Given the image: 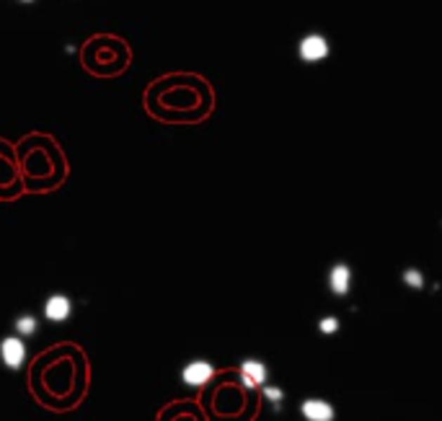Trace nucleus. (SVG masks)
<instances>
[{
    "label": "nucleus",
    "mask_w": 442,
    "mask_h": 421,
    "mask_svg": "<svg viewBox=\"0 0 442 421\" xmlns=\"http://www.w3.org/2000/svg\"><path fill=\"white\" fill-rule=\"evenodd\" d=\"M329 55H331V44L323 34L311 32L298 41V57L303 60V63H308V65L321 63V60H326Z\"/></svg>",
    "instance_id": "1"
},
{
    "label": "nucleus",
    "mask_w": 442,
    "mask_h": 421,
    "mask_svg": "<svg viewBox=\"0 0 442 421\" xmlns=\"http://www.w3.org/2000/svg\"><path fill=\"white\" fill-rule=\"evenodd\" d=\"M0 359L8 370H21L26 362V344L21 336H6L0 342Z\"/></svg>",
    "instance_id": "2"
},
{
    "label": "nucleus",
    "mask_w": 442,
    "mask_h": 421,
    "mask_svg": "<svg viewBox=\"0 0 442 421\" xmlns=\"http://www.w3.org/2000/svg\"><path fill=\"white\" fill-rule=\"evenodd\" d=\"M212 375H215V367L209 365V362L194 359V362H189V365L181 370V380H184V385H189V388H202V385H207V382L212 380Z\"/></svg>",
    "instance_id": "3"
},
{
    "label": "nucleus",
    "mask_w": 442,
    "mask_h": 421,
    "mask_svg": "<svg viewBox=\"0 0 442 421\" xmlns=\"http://www.w3.org/2000/svg\"><path fill=\"white\" fill-rule=\"evenodd\" d=\"M70 313H72V302L67 294H52V297H47V302H44V318L52 320V323L67 320Z\"/></svg>",
    "instance_id": "4"
},
{
    "label": "nucleus",
    "mask_w": 442,
    "mask_h": 421,
    "mask_svg": "<svg viewBox=\"0 0 442 421\" xmlns=\"http://www.w3.org/2000/svg\"><path fill=\"white\" fill-rule=\"evenodd\" d=\"M300 413L308 421H334V406L321 398H308L300 403Z\"/></svg>",
    "instance_id": "5"
},
{
    "label": "nucleus",
    "mask_w": 442,
    "mask_h": 421,
    "mask_svg": "<svg viewBox=\"0 0 442 421\" xmlns=\"http://www.w3.org/2000/svg\"><path fill=\"white\" fill-rule=\"evenodd\" d=\"M241 382L243 388H259V385H264L266 382V365L264 362H259V359H246L241 365Z\"/></svg>",
    "instance_id": "6"
},
{
    "label": "nucleus",
    "mask_w": 442,
    "mask_h": 421,
    "mask_svg": "<svg viewBox=\"0 0 442 421\" xmlns=\"http://www.w3.org/2000/svg\"><path fill=\"white\" fill-rule=\"evenodd\" d=\"M329 287L334 294L344 297L349 292V287H352V269L346 264H334L329 271Z\"/></svg>",
    "instance_id": "7"
},
{
    "label": "nucleus",
    "mask_w": 442,
    "mask_h": 421,
    "mask_svg": "<svg viewBox=\"0 0 442 421\" xmlns=\"http://www.w3.org/2000/svg\"><path fill=\"white\" fill-rule=\"evenodd\" d=\"M37 326H39V323H37V318H34V316H29V313H26V316H18V318H16V334L21 336V339H24V336L37 334Z\"/></svg>",
    "instance_id": "8"
},
{
    "label": "nucleus",
    "mask_w": 442,
    "mask_h": 421,
    "mask_svg": "<svg viewBox=\"0 0 442 421\" xmlns=\"http://www.w3.org/2000/svg\"><path fill=\"white\" fill-rule=\"evenodd\" d=\"M401 279L411 287V290H422V287H424V274H422L419 269H406L401 274Z\"/></svg>",
    "instance_id": "9"
},
{
    "label": "nucleus",
    "mask_w": 442,
    "mask_h": 421,
    "mask_svg": "<svg viewBox=\"0 0 442 421\" xmlns=\"http://www.w3.org/2000/svg\"><path fill=\"white\" fill-rule=\"evenodd\" d=\"M318 331L321 334H337L339 331V318H334V316H326V318L318 320Z\"/></svg>",
    "instance_id": "10"
},
{
    "label": "nucleus",
    "mask_w": 442,
    "mask_h": 421,
    "mask_svg": "<svg viewBox=\"0 0 442 421\" xmlns=\"http://www.w3.org/2000/svg\"><path fill=\"white\" fill-rule=\"evenodd\" d=\"M264 398L266 401H272L277 408H280V403H282V398H285V393H282L280 388H274V385H266L264 388Z\"/></svg>",
    "instance_id": "11"
},
{
    "label": "nucleus",
    "mask_w": 442,
    "mask_h": 421,
    "mask_svg": "<svg viewBox=\"0 0 442 421\" xmlns=\"http://www.w3.org/2000/svg\"><path fill=\"white\" fill-rule=\"evenodd\" d=\"M21 3H32V0H21Z\"/></svg>",
    "instance_id": "12"
}]
</instances>
